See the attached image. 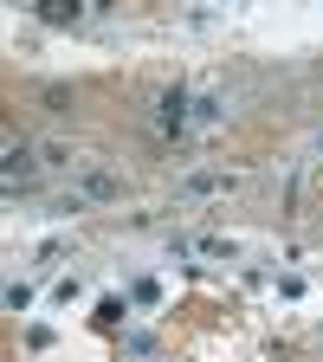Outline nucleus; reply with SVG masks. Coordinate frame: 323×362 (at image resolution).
Wrapping results in <instances>:
<instances>
[{"label":"nucleus","instance_id":"f257e3e1","mask_svg":"<svg viewBox=\"0 0 323 362\" xmlns=\"http://www.w3.org/2000/svg\"><path fill=\"white\" fill-rule=\"evenodd\" d=\"M188 123V90H162V129H181Z\"/></svg>","mask_w":323,"mask_h":362},{"label":"nucleus","instance_id":"f03ea898","mask_svg":"<svg viewBox=\"0 0 323 362\" xmlns=\"http://www.w3.org/2000/svg\"><path fill=\"white\" fill-rule=\"evenodd\" d=\"M26 175H33V149H20V143H13V149H7V181H13V188H20V181H26Z\"/></svg>","mask_w":323,"mask_h":362},{"label":"nucleus","instance_id":"7ed1b4c3","mask_svg":"<svg viewBox=\"0 0 323 362\" xmlns=\"http://www.w3.org/2000/svg\"><path fill=\"white\" fill-rule=\"evenodd\" d=\"M39 13L52 20V26H65V20H78V0H71V7H65V0H39Z\"/></svg>","mask_w":323,"mask_h":362},{"label":"nucleus","instance_id":"20e7f679","mask_svg":"<svg viewBox=\"0 0 323 362\" xmlns=\"http://www.w3.org/2000/svg\"><path fill=\"white\" fill-rule=\"evenodd\" d=\"M84 194H90V201H110V194H117V175H90Z\"/></svg>","mask_w":323,"mask_h":362},{"label":"nucleus","instance_id":"39448f33","mask_svg":"<svg viewBox=\"0 0 323 362\" xmlns=\"http://www.w3.org/2000/svg\"><path fill=\"white\" fill-rule=\"evenodd\" d=\"M226 181H233V175H194L188 188H194V194H213V188H226Z\"/></svg>","mask_w":323,"mask_h":362},{"label":"nucleus","instance_id":"423d86ee","mask_svg":"<svg viewBox=\"0 0 323 362\" xmlns=\"http://www.w3.org/2000/svg\"><path fill=\"white\" fill-rule=\"evenodd\" d=\"M98 324H123V298H104L98 304Z\"/></svg>","mask_w":323,"mask_h":362},{"label":"nucleus","instance_id":"0eeeda50","mask_svg":"<svg viewBox=\"0 0 323 362\" xmlns=\"http://www.w3.org/2000/svg\"><path fill=\"white\" fill-rule=\"evenodd\" d=\"M194 117H201V123H220L226 110H220V98H201V104H194Z\"/></svg>","mask_w":323,"mask_h":362}]
</instances>
